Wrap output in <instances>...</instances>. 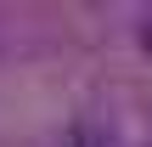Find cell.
I'll use <instances>...</instances> for the list:
<instances>
[{
  "mask_svg": "<svg viewBox=\"0 0 152 147\" xmlns=\"http://www.w3.org/2000/svg\"><path fill=\"white\" fill-rule=\"evenodd\" d=\"M56 147H113V130H107V125H90V119H79V125H73V130H68Z\"/></svg>",
  "mask_w": 152,
  "mask_h": 147,
  "instance_id": "obj_1",
  "label": "cell"
}]
</instances>
